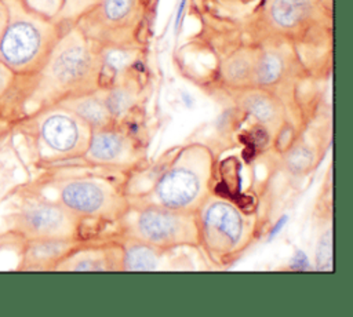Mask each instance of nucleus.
<instances>
[{"label":"nucleus","mask_w":353,"mask_h":317,"mask_svg":"<svg viewBox=\"0 0 353 317\" xmlns=\"http://www.w3.org/2000/svg\"><path fill=\"white\" fill-rule=\"evenodd\" d=\"M99 69L88 37L77 26L63 29L41 69L26 83L19 113L32 105L43 109L87 94Z\"/></svg>","instance_id":"nucleus-1"},{"label":"nucleus","mask_w":353,"mask_h":317,"mask_svg":"<svg viewBox=\"0 0 353 317\" xmlns=\"http://www.w3.org/2000/svg\"><path fill=\"white\" fill-rule=\"evenodd\" d=\"M4 1L7 19L0 36V62L26 85L62 34L63 22L36 12L23 0Z\"/></svg>","instance_id":"nucleus-2"},{"label":"nucleus","mask_w":353,"mask_h":317,"mask_svg":"<svg viewBox=\"0 0 353 317\" xmlns=\"http://www.w3.org/2000/svg\"><path fill=\"white\" fill-rule=\"evenodd\" d=\"M7 233L18 240L72 238L74 215L66 207L36 197H22L6 216Z\"/></svg>","instance_id":"nucleus-3"},{"label":"nucleus","mask_w":353,"mask_h":317,"mask_svg":"<svg viewBox=\"0 0 353 317\" xmlns=\"http://www.w3.org/2000/svg\"><path fill=\"white\" fill-rule=\"evenodd\" d=\"M19 119L36 125L37 139L52 153H69L79 142L80 127L76 114L58 103Z\"/></svg>","instance_id":"nucleus-4"},{"label":"nucleus","mask_w":353,"mask_h":317,"mask_svg":"<svg viewBox=\"0 0 353 317\" xmlns=\"http://www.w3.org/2000/svg\"><path fill=\"white\" fill-rule=\"evenodd\" d=\"M72 251V238L26 240L22 243L18 270H52Z\"/></svg>","instance_id":"nucleus-5"},{"label":"nucleus","mask_w":353,"mask_h":317,"mask_svg":"<svg viewBox=\"0 0 353 317\" xmlns=\"http://www.w3.org/2000/svg\"><path fill=\"white\" fill-rule=\"evenodd\" d=\"M200 192L199 175L186 168L176 167L165 174L157 185V194L168 208H182L189 205Z\"/></svg>","instance_id":"nucleus-6"},{"label":"nucleus","mask_w":353,"mask_h":317,"mask_svg":"<svg viewBox=\"0 0 353 317\" xmlns=\"http://www.w3.org/2000/svg\"><path fill=\"white\" fill-rule=\"evenodd\" d=\"M138 229L148 241L156 244L172 243L182 233V219L167 209L150 208L139 216Z\"/></svg>","instance_id":"nucleus-7"},{"label":"nucleus","mask_w":353,"mask_h":317,"mask_svg":"<svg viewBox=\"0 0 353 317\" xmlns=\"http://www.w3.org/2000/svg\"><path fill=\"white\" fill-rule=\"evenodd\" d=\"M59 198L62 205L73 214H94L103 205L105 193L92 182L77 181L65 185Z\"/></svg>","instance_id":"nucleus-8"},{"label":"nucleus","mask_w":353,"mask_h":317,"mask_svg":"<svg viewBox=\"0 0 353 317\" xmlns=\"http://www.w3.org/2000/svg\"><path fill=\"white\" fill-rule=\"evenodd\" d=\"M205 226L216 238L234 244L240 240L243 222L240 214L226 203L212 204L205 214Z\"/></svg>","instance_id":"nucleus-9"},{"label":"nucleus","mask_w":353,"mask_h":317,"mask_svg":"<svg viewBox=\"0 0 353 317\" xmlns=\"http://www.w3.org/2000/svg\"><path fill=\"white\" fill-rule=\"evenodd\" d=\"M23 85L22 81L0 62V113L4 114L10 123L19 114Z\"/></svg>","instance_id":"nucleus-10"},{"label":"nucleus","mask_w":353,"mask_h":317,"mask_svg":"<svg viewBox=\"0 0 353 317\" xmlns=\"http://www.w3.org/2000/svg\"><path fill=\"white\" fill-rule=\"evenodd\" d=\"M310 11V0H272L270 17L281 28H294Z\"/></svg>","instance_id":"nucleus-11"},{"label":"nucleus","mask_w":353,"mask_h":317,"mask_svg":"<svg viewBox=\"0 0 353 317\" xmlns=\"http://www.w3.org/2000/svg\"><path fill=\"white\" fill-rule=\"evenodd\" d=\"M243 106L262 121L272 120L276 116V103L265 91L252 90L243 95Z\"/></svg>","instance_id":"nucleus-12"},{"label":"nucleus","mask_w":353,"mask_h":317,"mask_svg":"<svg viewBox=\"0 0 353 317\" xmlns=\"http://www.w3.org/2000/svg\"><path fill=\"white\" fill-rule=\"evenodd\" d=\"M283 72V63L279 55L273 52H263L261 57L256 58L255 70H254V80L259 85H268L274 83Z\"/></svg>","instance_id":"nucleus-13"},{"label":"nucleus","mask_w":353,"mask_h":317,"mask_svg":"<svg viewBox=\"0 0 353 317\" xmlns=\"http://www.w3.org/2000/svg\"><path fill=\"white\" fill-rule=\"evenodd\" d=\"M121 150V141L114 134H99L91 141L90 153L99 160H112Z\"/></svg>","instance_id":"nucleus-14"},{"label":"nucleus","mask_w":353,"mask_h":317,"mask_svg":"<svg viewBox=\"0 0 353 317\" xmlns=\"http://www.w3.org/2000/svg\"><path fill=\"white\" fill-rule=\"evenodd\" d=\"M256 59L248 58L247 54H236L230 58V61L225 66V73L229 80L239 83L247 79L254 80V70H255Z\"/></svg>","instance_id":"nucleus-15"},{"label":"nucleus","mask_w":353,"mask_h":317,"mask_svg":"<svg viewBox=\"0 0 353 317\" xmlns=\"http://www.w3.org/2000/svg\"><path fill=\"white\" fill-rule=\"evenodd\" d=\"M157 256L146 247H134L127 254V265L131 270H153L156 267Z\"/></svg>","instance_id":"nucleus-16"},{"label":"nucleus","mask_w":353,"mask_h":317,"mask_svg":"<svg viewBox=\"0 0 353 317\" xmlns=\"http://www.w3.org/2000/svg\"><path fill=\"white\" fill-rule=\"evenodd\" d=\"M132 103L131 92L124 87H113L105 98V108L112 114H121Z\"/></svg>","instance_id":"nucleus-17"},{"label":"nucleus","mask_w":353,"mask_h":317,"mask_svg":"<svg viewBox=\"0 0 353 317\" xmlns=\"http://www.w3.org/2000/svg\"><path fill=\"white\" fill-rule=\"evenodd\" d=\"M23 1L36 12L46 15L48 18L58 19L65 0H23Z\"/></svg>","instance_id":"nucleus-18"},{"label":"nucleus","mask_w":353,"mask_h":317,"mask_svg":"<svg viewBox=\"0 0 353 317\" xmlns=\"http://www.w3.org/2000/svg\"><path fill=\"white\" fill-rule=\"evenodd\" d=\"M331 260H332V241H331V234L327 233L320 244H319V249H317V263H319V269H330L331 266Z\"/></svg>","instance_id":"nucleus-19"},{"label":"nucleus","mask_w":353,"mask_h":317,"mask_svg":"<svg viewBox=\"0 0 353 317\" xmlns=\"http://www.w3.org/2000/svg\"><path fill=\"white\" fill-rule=\"evenodd\" d=\"M310 164V153L306 149H298L290 156V165L295 170H302Z\"/></svg>","instance_id":"nucleus-20"},{"label":"nucleus","mask_w":353,"mask_h":317,"mask_svg":"<svg viewBox=\"0 0 353 317\" xmlns=\"http://www.w3.org/2000/svg\"><path fill=\"white\" fill-rule=\"evenodd\" d=\"M6 19H7V6L4 0H0V36H1Z\"/></svg>","instance_id":"nucleus-21"},{"label":"nucleus","mask_w":353,"mask_h":317,"mask_svg":"<svg viewBox=\"0 0 353 317\" xmlns=\"http://www.w3.org/2000/svg\"><path fill=\"white\" fill-rule=\"evenodd\" d=\"M4 124H11V123L7 120H0V125H4Z\"/></svg>","instance_id":"nucleus-22"},{"label":"nucleus","mask_w":353,"mask_h":317,"mask_svg":"<svg viewBox=\"0 0 353 317\" xmlns=\"http://www.w3.org/2000/svg\"><path fill=\"white\" fill-rule=\"evenodd\" d=\"M0 120H7V121H10V120H8L4 114H1V113H0Z\"/></svg>","instance_id":"nucleus-23"}]
</instances>
